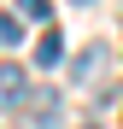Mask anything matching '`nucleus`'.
Instances as JSON below:
<instances>
[{
  "label": "nucleus",
  "instance_id": "obj_1",
  "mask_svg": "<svg viewBox=\"0 0 123 129\" xmlns=\"http://www.w3.org/2000/svg\"><path fill=\"white\" fill-rule=\"evenodd\" d=\"M24 94H29V71L24 64H0V112L24 106Z\"/></svg>",
  "mask_w": 123,
  "mask_h": 129
},
{
  "label": "nucleus",
  "instance_id": "obj_2",
  "mask_svg": "<svg viewBox=\"0 0 123 129\" xmlns=\"http://www.w3.org/2000/svg\"><path fill=\"white\" fill-rule=\"evenodd\" d=\"M59 59H65V41H59V35H41V47H35V64L47 71V64H59Z\"/></svg>",
  "mask_w": 123,
  "mask_h": 129
},
{
  "label": "nucleus",
  "instance_id": "obj_3",
  "mask_svg": "<svg viewBox=\"0 0 123 129\" xmlns=\"http://www.w3.org/2000/svg\"><path fill=\"white\" fill-rule=\"evenodd\" d=\"M100 64H106V47H88V53L76 59V71H70V76H76V82H88V76L100 71Z\"/></svg>",
  "mask_w": 123,
  "mask_h": 129
},
{
  "label": "nucleus",
  "instance_id": "obj_4",
  "mask_svg": "<svg viewBox=\"0 0 123 129\" xmlns=\"http://www.w3.org/2000/svg\"><path fill=\"white\" fill-rule=\"evenodd\" d=\"M53 6H47V0H18V18H35V24H41V18H47Z\"/></svg>",
  "mask_w": 123,
  "mask_h": 129
},
{
  "label": "nucleus",
  "instance_id": "obj_5",
  "mask_svg": "<svg viewBox=\"0 0 123 129\" xmlns=\"http://www.w3.org/2000/svg\"><path fill=\"white\" fill-rule=\"evenodd\" d=\"M0 41H6V47H12V41H24V24H18V18H0Z\"/></svg>",
  "mask_w": 123,
  "mask_h": 129
},
{
  "label": "nucleus",
  "instance_id": "obj_6",
  "mask_svg": "<svg viewBox=\"0 0 123 129\" xmlns=\"http://www.w3.org/2000/svg\"><path fill=\"white\" fill-rule=\"evenodd\" d=\"M82 6H88V0H82Z\"/></svg>",
  "mask_w": 123,
  "mask_h": 129
}]
</instances>
